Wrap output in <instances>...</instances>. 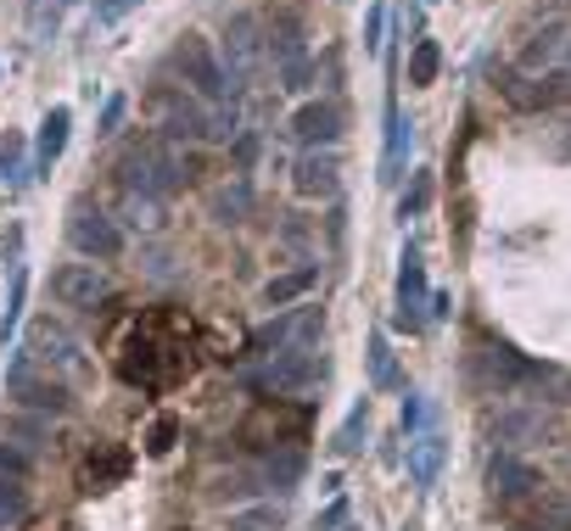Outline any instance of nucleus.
I'll list each match as a JSON object with an SVG mask.
<instances>
[{
  "mask_svg": "<svg viewBox=\"0 0 571 531\" xmlns=\"http://www.w3.org/2000/svg\"><path fill=\"white\" fill-rule=\"evenodd\" d=\"M124 380L147 386V392H168L174 380L197 369V335L179 308H152L129 324V347H124Z\"/></svg>",
  "mask_w": 571,
  "mask_h": 531,
  "instance_id": "f257e3e1",
  "label": "nucleus"
},
{
  "mask_svg": "<svg viewBox=\"0 0 571 531\" xmlns=\"http://www.w3.org/2000/svg\"><path fill=\"white\" fill-rule=\"evenodd\" d=\"M325 375H330V358L314 342H292V347L269 353V364L253 375V386L258 392H275V398H308L325 386Z\"/></svg>",
  "mask_w": 571,
  "mask_h": 531,
  "instance_id": "f03ea898",
  "label": "nucleus"
},
{
  "mask_svg": "<svg viewBox=\"0 0 571 531\" xmlns=\"http://www.w3.org/2000/svg\"><path fill=\"white\" fill-rule=\"evenodd\" d=\"M147 113L168 140H213V107L202 95H190L185 84H158L147 95Z\"/></svg>",
  "mask_w": 571,
  "mask_h": 531,
  "instance_id": "7ed1b4c3",
  "label": "nucleus"
},
{
  "mask_svg": "<svg viewBox=\"0 0 571 531\" xmlns=\"http://www.w3.org/2000/svg\"><path fill=\"white\" fill-rule=\"evenodd\" d=\"M168 62L185 73L190 95H202L208 107H224V95H235V84H230V73H224V62L213 51V39H202V34H179Z\"/></svg>",
  "mask_w": 571,
  "mask_h": 531,
  "instance_id": "20e7f679",
  "label": "nucleus"
},
{
  "mask_svg": "<svg viewBox=\"0 0 571 531\" xmlns=\"http://www.w3.org/2000/svg\"><path fill=\"white\" fill-rule=\"evenodd\" d=\"M219 62H224L230 84L258 79V73H264V62H269V34H264V17L235 12V17L224 23V39H219Z\"/></svg>",
  "mask_w": 571,
  "mask_h": 531,
  "instance_id": "39448f33",
  "label": "nucleus"
},
{
  "mask_svg": "<svg viewBox=\"0 0 571 531\" xmlns=\"http://www.w3.org/2000/svg\"><path fill=\"white\" fill-rule=\"evenodd\" d=\"M68 247L79 258H90V263H107V258L124 252V229H118V219L107 208H95L90 197H79L68 208Z\"/></svg>",
  "mask_w": 571,
  "mask_h": 531,
  "instance_id": "423d86ee",
  "label": "nucleus"
},
{
  "mask_svg": "<svg viewBox=\"0 0 571 531\" xmlns=\"http://www.w3.org/2000/svg\"><path fill=\"white\" fill-rule=\"evenodd\" d=\"M432 319V292H426V263H420V247L409 240L404 258H398V297H393V324L398 330H420Z\"/></svg>",
  "mask_w": 571,
  "mask_h": 531,
  "instance_id": "0eeeda50",
  "label": "nucleus"
},
{
  "mask_svg": "<svg viewBox=\"0 0 571 531\" xmlns=\"http://www.w3.org/2000/svg\"><path fill=\"white\" fill-rule=\"evenodd\" d=\"M7 392H12L23 409H39V414H68V409H73V398L62 392L57 380L34 375V358H28V353L12 358V369H7Z\"/></svg>",
  "mask_w": 571,
  "mask_h": 531,
  "instance_id": "6e6552de",
  "label": "nucleus"
},
{
  "mask_svg": "<svg viewBox=\"0 0 571 531\" xmlns=\"http://www.w3.org/2000/svg\"><path fill=\"white\" fill-rule=\"evenodd\" d=\"M51 297L62 308H95V303H107V274L95 263H62L51 274Z\"/></svg>",
  "mask_w": 571,
  "mask_h": 531,
  "instance_id": "1a4fd4ad",
  "label": "nucleus"
},
{
  "mask_svg": "<svg viewBox=\"0 0 571 531\" xmlns=\"http://www.w3.org/2000/svg\"><path fill=\"white\" fill-rule=\"evenodd\" d=\"M292 185H298V197H308V202L337 197V185H342V157H337V146H314V152H303Z\"/></svg>",
  "mask_w": 571,
  "mask_h": 531,
  "instance_id": "9d476101",
  "label": "nucleus"
},
{
  "mask_svg": "<svg viewBox=\"0 0 571 531\" xmlns=\"http://www.w3.org/2000/svg\"><path fill=\"white\" fill-rule=\"evenodd\" d=\"M23 353L34 358V364H57V369H84V358H79V342L62 330V324H51V319H34L28 324V342H23Z\"/></svg>",
  "mask_w": 571,
  "mask_h": 531,
  "instance_id": "9b49d317",
  "label": "nucleus"
},
{
  "mask_svg": "<svg viewBox=\"0 0 571 531\" xmlns=\"http://www.w3.org/2000/svg\"><path fill=\"white\" fill-rule=\"evenodd\" d=\"M504 95H510V107L538 113V107L571 102V79L566 73H544V79H515V73H504Z\"/></svg>",
  "mask_w": 571,
  "mask_h": 531,
  "instance_id": "f8f14e48",
  "label": "nucleus"
},
{
  "mask_svg": "<svg viewBox=\"0 0 571 531\" xmlns=\"http://www.w3.org/2000/svg\"><path fill=\"white\" fill-rule=\"evenodd\" d=\"M342 134V107L337 102H303L292 113V140H303V146H330V140Z\"/></svg>",
  "mask_w": 571,
  "mask_h": 531,
  "instance_id": "ddd939ff",
  "label": "nucleus"
},
{
  "mask_svg": "<svg viewBox=\"0 0 571 531\" xmlns=\"http://www.w3.org/2000/svg\"><path fill=\"white\" fill-rule=\"evenodd\" d=\"M488 487H493V498L499 504H521V498H533L544 481H538V470L533 464H521V459H493V470H488Z\"/></svg>",
  "mask_w": 571,
  "mask_h": 531,
  "instance_id": "4468645a",
  "label": "nucleus"
},
{
  "mask_svg": "<svg viewBox=\"0 0 571 531\" xmlns=\"http://www.w3.org/2000/svg\"><path fill=\"white\" fill-rule=\"evenodd\" d=\"M68 129H73V107H51L39 123V140H34V168L39 174H51L57 157L68 152Z\"/></svg>",
  "mask_w": 571,
  "mask_h": 531,
  "instance_id": "2eb2a0df",
  "label": "nucleus"
},
{
  "mask_svg": "<svg viewBox=\"0 0 571 531\" xmlns=\"http://www.w3.org/2000/svg\"><path fill=\"white\" fill-rule=\"evenodd\" d=\"M264 34H269V62H275V68L308 62V57H303V23H298L292 12H275V17L264 23Z\"/></svg>",
  "mask_w": 571,
  "mask_h": 531,
  "instance_id": "dca6fc26",
  "label": "nucleus"
},
{
  "mask_svg": "<svg viewBox=\"0 0 571 531\" xmlns=\"http://www.w3.org/2000/svg\"><path fill=\"white\" fill-rule=\"evenodd\" d=\"M118 219L140 235H158L168 224V208H163V197H147V190H118Z\"/></svg>",
  "mask_w": 571,
  "mask_h": 531,
  "instance_id": "f3484780",
  "label": "nucleus"
},
{
  "mask_svg": "<svg viewBox=\"0 0 571 531\" xmlns=\"http://www.w3.org/2000/svg\"><path fill=\"white\" fill-rule=\"evenodd\" d=\"M443 459H448V442L438 437V430H420V437L409 442V481L426 493L438 481V470H443Z\"/></svg>",
  "mask_w": 571,
  "mask_h": 531,
  "instance_id": "a211bd4d",
  "label": "nucleus"
},
{
  "mask_svg": "<svg viewBox=\"0 0 571 531\" xmlns=\"http://www.w3.org/2000/svg\"><path fill=\"white\" fill-rule=\"evenodd\" d=\"M409 134H415V123H404L398 95H387V157H381V179H398L404 152H409Z\"/></svg>",
  "mask_w": 571,
  "mask_h": 531,
  "instance_id": "6ab92c4d",
  "label": "nucleus"
},
{
  "mask_svg": "<svg viewBox=\"0 0 571 531\" xmlns=\"http://www.w3.org/2000/svg\"><path fill=\"white\" fill-rule=\"evenodd\" d=\"M208 213H213L219 224H242V219L253 213V185H247V179H235V185H219L213 197H208Z\"/></svg>",
  "mask_w": 571,
  "mask_h": 531,
  "instance_id": "aec40b11",
  "label": "nucleus"
},
{
  "mask_svg": "<svg viewBox=\"0 0 571 531\" xmlns=\"http://www.w3.org/2000/svg\"><path fill=\"white\" fill-rule=\"evenodd\" d=\"M314 280H319V269H314V263H308V269H292V274H280V280H269V285H264V308H286V303H298Z\"/></svg>",
  "mask_w": 571,
  "mask_h": 531,
  "instance_id": "412c9836",
  "label": "nucleus"
},
{
  "mask_svg": "<svg viewBox=\"0 0 571 531\" xmlns=\"http://www.w3.org/2000/svg\"><path fill=\"white\" fill-rule=\"evenodd\" d=\"M443 73V45L438 39H415V51H409V84L426 90V84H438Z\"/></svg>",
  "mask_w": 571,
  "mask_h": 531,
  "instance_id": "4be33fe9",
  "label": "nucleus"
},
{
  "mask_svg": "<svg viewBox=\"0 0 571 531\" xmlns=\"http://www.w3.org/2000/svg\"><path fill=\"white\" fill-rule=\"evenodd\" d=\"M28 520V487L18 475H0V531H18Z\"/></svg>",
  "mask_w": 571,
  "mask_h": 531,
  "instance_id": "5701e85b",
  "label": "nucleus"
},
{
  "mask_svg": "<svg viewBox=\"0 0 571 531\" xmlns=\"http://www.w3.org/2000/svg\"><path fill=\"white\" fill-rule=\"evenodd\" d=\"M364 437H370V403H359V409L348 414V425L337 430V442H330V448H337V453H359Z\"/></svg>",
  "mask_w": 571,
  "mask_h": 531,
  "instance_id": "b1692460",
  "label": "nucleus"
},
{
  "mask_svg": "<svg viewBox=\"0 0 571 531\" xmlns=\"http://www.w3.org/2000/svg\"><path fill=\"white\" fill-rule=\"evenodd\" d=\"M426 208H432V174L420 168V174L409 179V190H404V197H398V219H420Z\"/></svg>",
  "mask_w": 571,
  "mask_h": 531,
  "instance_id": "393cba45",
  "label": "nucleus"
},
{
  "mask_svg": "<svg viewBox=\"0 0 571 531\" xmlns=\"http://www.w3.org/2000/svg\"><path fill=\"white\" fill-rule=\"evenodd\" d=\"M370 375H375V386H393L398 380L393 353H387V335H370Z\"/></svg>",
  "mask_w": 571,
  "mask_h": 531,
  "instance_id": "a878e982",
  "label": "nucleus"
},
{
  "mask_svg": "<svg viewBox=\"0 0 571 531\" xmlns=\"http://www.w3.org/2000/svg\"><path fill=\"white\" fill-rule=\"evenodd\" d=\"M62 12H68V0H34V34L51 39L57 23H62Z\"/></svg>",
  "mask_w": 571,
  "mask_h": 531,
  "instance_id": "bb28decb",
  "label": "nucleus"
},
{
  "mask_svg": "<svg viewBox=\"0 0 571 531\" xmlns=\"http://www.w3.org/2000/svg\"><path fill=\"white\" fill-rule=\"evenodd\" d=\"M0 179H7V185L23 179V140L18 134H7V146H0Z\"/></svg>",
  "mask_w": 571,
  "mask_h": 531,
  "instance_id": "cd10ccee",
  "label": "nucleus"
},
{
  "mask_svg": "<svg viewBox=\"0 0 571 531\" xmlns=\"http://www.w3.org/2000/svg\"><path fill=\"white\" fill-rule=\"evenodd\" d=\"M124 113H129V95H107V107H102V118H95V134H118V123H124Z\"/></svg>",
  "mask_w": 571,
  "mask_h": 531,
  "instance_id": "c85d7f7f",
  "label": "nucleus"
},
{
  "mask_svg": "<svg viewBox=\"0 0 571 531\" xmlns=\"http://www.w3.org/2000/svg\"><path fill=\"white\" fill-rule=\"evenodd\" d=\"M23 292H28V274L18 269V274H12V303H7V319H0V335H12V330H18V314H23Z\"/></svg>",
  "mask_w": 571,
  "mask_h": 531,
  "instance_id": "c756f323",
  "label": "nucleus"
},
{
  "mask_svg": "<svg viewBox=\"0 0 571 531\" xmlns=\"http://www.w3.org/2000/svg\"><path fill=\"white\" fill-rule=\"evenodd\" d=\"M555 45H560V28H549L544 39H533V45H527V57H521V68H544V62L555 57Z\"/></svg>",
  "mask_w": 571,
  "mask_h": 531,
  "instance_id": "7c9ffc66",
  "label": "nucleus"
},
{
  "mask_svg": "<svg viewBox=\"0 0 571 531\" xmlns=\"http://www.w3.org/2000/svg\"><path fill=\"white\" fill-rule=\"evenodd\" d=\"M381 34H387V7L375 0V7H370V23H364V51H370V57L381 51Z\"/></svg>",
  "mask_w": 571,
  "mask_h": 531,
  "instance_id": "2f4dec72",
  "label": "nucleus"
},
{
  "mask_svg": "<svg viewBox=\"0 0 571 531\" xmlns=\"http://www.w3.org/2000/svg\"><path fill=\"white\" fill-rule=\"evenodd\" d=\"M174 430H179L174 414H163V420L152 425V437H147V453H168V448H174Z\"/></svg>",
  "mask_w": 571,
  "mask_h": 531,
  "instance_id": "473e14b6",
  "label": "nucleus"
},
{
  "mask_svg": "<svg viewBox=\"0 0 571 531\" xmlns=\"http://www.w3.org/2000/svg\"><path fill=\"white\" fill-rule=\"evenodd\" d=\"M269 526H280V509H258V515H235L230 520V531H269Z\"/></svg>",
  "mask_w": 571,
  "mask_h": 531,
  "instance_id": "72a5a7b5",
  "label": "nucleus"
},
{
  "mask_svg": "<svg viewBox=\"0 0 571 531\" xmlns=\"http://www.w3.org/2000/svg\"><path fill=\"white\" fill-rule=\"evenodd\" d=\"M0 475H28V453H18L12 442H0Z\"/></svg>",
  "mask_w": 571,
  "mask_h": 531,
  "instance_id": "f704fd0d",
  "label": "nucleus"
},
{
  "mask_svg": "<svg viewBox=\"0 0 571 531\" xmlns=\"http://www.w3.org/2000/svg\"><path fill=\"white\" fill-rule=\"evenodd\" d=\"M140 7V0H95V17H102V23H118L124 12H135Z\"/></svg>",
  "mask_w": 571,
  "mask_h": 531,
  "instance_id": "c9c22d12",
  "label": "nucleus"
},
{
  "mask_svg": "<svg viewBox=\"0 0 571 531\" xmlns=\"http://www.w3.org/2000/svg\"><path fill=\"white\" fill-rule=\"evenodd\" d=\"M420 420H426V403H420V392H409L404 398V430H420Z\"/></svg>",
  "mask_w": 571,
  "mask_h": 531,
  "instance_id": "e433bc0d",
  "label": "nucleus"
},
{
  "mask_svg": "<svg viewBox=\"0 0 571 531\" xmlns=\"http://www.w3.org/2000/svg\"><path fill=\"white\" fill-rule=\"evenodd\" d=\"M342 515H348V504L337 498V504H330V509H325V515H319L314 526H319V531H325V526H342Z\"/></svg>",
  "mask_w": 571,
  "mask_h": 531,
  "instance_id": "4c0bfd02",
  "label": "nucleus"
},
{
  "mask_svg": "<svg viewBox=\"0 0 571 531\" xmlns=\"http://www.w3.org/2000/svg\"><path fill=\"white\" fill-rule=\"evenodd\" d=\"M253 152H258V140H253V134H242V140H235V163H242V168L253 163Z\"/></svg>",
  "mask_w": 571,
  "mask_h": 531,
  "instance_id": "58836bf2",
  "label": "nucleus"
},
{
  "mask_svg": "<svg viewBox=\"0 0 571 531\" xmlns=\"http://www.w3.org/2000/svg\"><path fill=\"white\" fill-rule=\"evenodd\" d=\"M448 308H454V297H443V292H438V297H432V319H448Z\"/></svg>",
  "mask_w": 571,
  "mask_h": 531,
  "instance_id": "ea45409f",
  "label": "nucleus"
},
{
  "mask_svg": "<svg viewBox=\"0 0 571 531\" xmlns=\"http://www.w3.org/2000/svg\"><path fill=\"white\" fill-rule=\"evenodd\" d=\"M348 531H359V526H348Z\"/></svg>",
  "mask_w": 571,
  "mask_h": 531,
  "instance_id": "a19ab883",
  "label": "nucleus"
}]
</instances>
